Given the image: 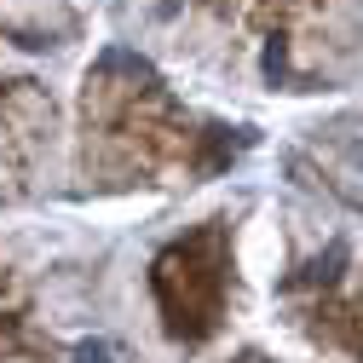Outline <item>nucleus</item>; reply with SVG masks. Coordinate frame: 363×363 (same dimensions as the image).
Returning <instances> with one entry per match:
<instances>
[{
  "label": "nucleus",
  "mask_w": 363,
  "mask_h": 363,
  "mask_svg": "<svg viewBox=\"0 0 363 363\" xmlns=\"http://www.w3.org/2000/svg\"><path fill=\"white\" fill-rule=\"evenodd\" d=\"M110 357H116V352H110L104 340H81V346H75V363H110Z\"/></svg>",
  "instance_id": "1"
},
{
  "label": "nucleus",
  "mask_w": 363,
  "mask_h": 363,
  "mask_svg": "<svg viewBox=\"0 0 363 363\" xmlns=\"http://www.w3.org/2000/svg\"><path fill=\"white\" fill-rule=\"evenodd\" d=\"M265 75H271V81L283 75V47H265Z\"/></svg>",
  "instance_id": "2"
}]
</instances>
